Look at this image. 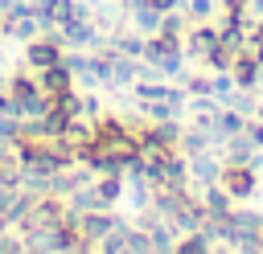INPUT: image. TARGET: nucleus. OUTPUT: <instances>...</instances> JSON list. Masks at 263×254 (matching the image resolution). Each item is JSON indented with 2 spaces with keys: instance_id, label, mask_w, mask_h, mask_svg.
Listing matches in <instances>:
<instances>
[{
  "instance_id": "obj_1",
  "label": "nucleus",
  "mask_w": 263,
  "mask_h": 254,
  "mask_svg": "<svg viewBox=\"0 0 263 254\" xmlns=\"http://www.w3.org/2000/svg\"><path fill=\"white\" fill-rule=\"evenodd\" d=\"M222 188H226L230 197H251V193H255V168H247V164H226V168H222Z\"/></svg>"
},
{
  "instance_id": "obj_2",
  "label": "nucleus",
  "mask_w": 263,
  "mask_h": 254,
  "mask_svg": "<svg viewBox=\"0 0 263 254\" xmlns=\"http://www.w3.org/2000/svg\"><path fill=\"white\" fill-rule=\"evenodd\" d=\"M37 86H41V94L53 102L58 94H66L70 90V70H66V61H58V66H45L41 74H37Z\"/></svg>"
},
{
  "instance_id": "obj_3",
  "label": "nucleus",
  "mask_w": 263,
  "mask_h": 254,
  "mask_svg": "<svg viewBox=\"0 0 263 254\" xmlns=\"http://www.w3.org/2000/svg\"><path fill=\"white\" fill-rule=\"evenodd\" d=\"M58 61H62V53H58L53 41H33V45H29V66L45 70V66H58Z\"/></svg>"
},
{
  "instance_id": "obj_4",
  "label": "nucleus",
  "mask_w": 263,
  "mask_h": 254,
  "mask_svg": "<svg viewBox=\"0 0 263 254\" xmlns=\"http://www.w3.org/2000/svg\"><path fill=\"white\" fill-rule=\"evenodd\" d=\"M78 234H86V238H107V234H115V221H111V217H86V221L78 225Z\"/></svg>"
},
{
  "instance_id": "obj_5",
  "label": "nucleus",
  "mask_w": 263,
  "mask_h": 254,
  "mask_svg": "<svg viewBox=\"0 0 263 254\" xmlns=\"http://www.w3.org/2000/svg\"><path fill=\"white\" fill-rule=\"evenodd\" d=\"M214 41H218V33H214L210 25H201V29H193V41H189V49H193V53H210V49H214Z\"/></svg>"
},
{
  "instance_id": "obj_6",
  "label": "nucleus",
  "mask_w": 263,
  "mask_h": 254,
  "mask_svg": "<svg viewBox=\"0 0 263 254\" xmlns=\"http://www.w3.org/2000/svg\"><path fill=\"white\" fill-rule=\"evenodd\" d=\"M193 176H197L201 184H210V180H222V168H218L214 160H193Z\"/></svg>"
},
{
  "instance_id": "obj_7",
  "label": "nucleus",
  "mask_w": 263,
  "mask_h": 254,
  "mask_svg": "<svg viewBox=\"0 0 263 254\" xmlns=\"http://www.w3.org/2000/svg\"><path fill=\"white\" fill-rule=\"evenodd\" d=\"M95 193H99V209H103V205H111V201L123 193V180H115V176H111V180H103Z\"/></svg>"
},
{
  "instance_id": "obj_8",
  "label": "nucleus",
  "mask_w": 263,
  "mask_h": 254,
  "mask_svg": "<svg viewBox=\"0 0 263 254\" xmlns=\"http://www.w3.org/2000/svg\"><path fill=\"white\" fill-rule=\"evenodd\" d=\"M210 213H218V217H226V213H230V197L214 188V193H210Z\"/></svg>"
},
{
  "instance_id": "obj_9",
  "label": "nucleus",
  "mask_w": 263,
  "mask_h": 254,
  "mask_svg": "<svg viewBox=\"0 0 263 254\" xmlns=\"http://www.w3.org/2000/svg\"><path fill=\"white\" fill-rule=\"evenodd\" d=\"M218 131H226V135H238V131H242V119H238V115H222V119H218Z\"/></svg>"
},
{
  "instance_id": "obj_10",
  "label": "nucleus",
  "mask_w": 263,
  "mask_h": 254,
  "mask_svg": "<svg viewBox=\"0 0 263 254\" xmlns=\"http://www.w3.org/2000/svg\"><path fill=\"white\" fill-rule=\"evenodd\" d=\"M205 147V135L201 131H185V152H201Z\"/></svg>"
},
{
  "instance_id": "obj_11",
  "label": "nucleus",
  "mask_w": 263,
  "mask_h": 254,
  "mask_svg": "<svg viewBox=\"0 0 263 254\" xmlns=\"http://www.w3.org/2000/svg\"><path fill=\"white\" fill-rule=\"evenodd\" d=\"M210 8H214L210 0H189V12H193L197 20H205V16H210Z\"/></svg>"
},
{
  "instance_id": "obj_12",
  "label": "nucleus",
  "mask_w": 263,
  "mask_h": 254,
  "mask_svg": "<svg viewBox=\"0 0 263 254\" xmlns=\"http://www.w3.org/2000/svg\"><path fill=\"white\" fill-rule=\"evenodd\" d=\"M205 246H210L205 238H189V242H181V250H185V254H193V250H205Z\"/></svg>"
},
{
  "instance_id": "obj_13",
  "label": "nucleus",
  "mask_w": 263,
  "mask_h": 254,
  "mask_svg": "<svg viewBox=\"0 0 263 254\" xmlns=\"http://www.w3.org/2000/svg\"><path fill=\"white\" fill-rule=\"evenodd\" d=\"M148 4H152L156 12H173V8H177V0H148Z\"/></svg>"
},
{
  "instance_id": "obj_14",
  "label": "nucleus",
  "mask_w": 263,
  "mask_h": 254,
  "mask_svg": "<svg viewBox=\"0 0 263 254\" xmlns=\"http://www.w3.org/2000/svg\"><path fill=\"white\" fill-rule=\"evenodd\" d=\"M0 115H12V98L8 94H0Z\"/></svg>"
},
{
  "instance_id": "obj_15",
  "label": "nucleus",
  "mask_w": 263,
  "mask_h": 254,
  "mask_svg": "<svg viewBox=\"0 0 263 254\" xmlns=\"http://www.w3.org/2000/svg\"><path fill=\"white\" fill-rule=\"evenodd\" d=\"M251 143H263V127H251Z\"/></svg>"
},
{
  "instance_id": "obj_16",
  "label": "nucleus",
  "mask_w": 263,
  "mask_h": 254,
  "mask_svg": "<svg viewBox=\"0 0 263 254\" xmlns=\"http://www.w3.org/2000/svg\"><path fill=\"white\" fill-rule=\"evenodd\" d=\"M255 234H259V246H263V221H259V229H255Z\"/></svg>"
}]
</instances>
